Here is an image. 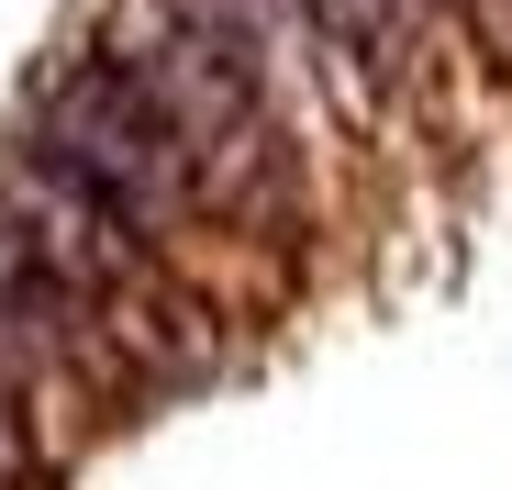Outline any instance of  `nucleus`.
<instances>
[{"label": "nucleus", "instance_id": "nucleus-6", "mask_svg": "<svg viewBox=\"0 0 512 490\" xmlns=\"http://www.w3.org/2000/svg\"><path fill=\"white\" fill-rule=\"evenodd\" d=\"M435 12H468V0H435Z\"/></svg>", "mask_w": 512, "mask_h": 490}, {"label": "nucleus", "instance_id": "nucleus-3", "mask_svg": "<svg viewBox=\"0 0 512 490\" xmlns=\"http://www.w3.org/2000/svg\"><path fill=\"white\" fill-rule=\"evenodd\" d=\"M23 145H45L67 179H90L134 234L167 245V257H190V234L212 223L179 123L145 101V78H134L112 45H67L56 67H34V90H23Z\"/></svg>", "mask_w": 512, "mask_h": 490}, {"label": "nucleus", "instance_id": "nucleus-1", "mask_svg": "<svg viewBox=\"0 0 512 490\" xmlns=\"http://www.w3.org/2000/svg\"><path fill=\"white\" fill-rule=\"evenodd\" d=\"M101 45L145 78V101L179 123L212 223H279L301 201L290 134L268 112V56H256V34L223 0H112Z\"/></svg>", "mask_w": 512, "mask_h": 490}, {"label": "nucleus", "instance_id": "nucleus-2", "mask_svg": "<svg viewBox=\"0 0 512 490\" xmlns=\"http://www.w3.org/2000/svg\"><path fill=\"white\" fill-rule=\"evenodd\" d=\"M0 223H12L34 257L90 301L112 335L134 346V368L145 379H190V368H212V301L179 279V257H167L156 234H134L90 179H67L45 145H0Z\"/></svg>", "mask_w": 512, "mask_h": 490}, {"label": "nucleus", "instance_id": "nucleus-4", "mask_svg": "<svg viewBox=\"0 0 512 490\" xmlns=\"http://www.w3.org/2000/svg\"><path fill=\"white\" fill-rule=\"evenodd\" d=\"M0 368H12V390L45 413V435H56L67 413H123L134 390H156V379L134 368V346L34 257L12 223H0Z\"/></svg>", "mask_w": 512, "mask_h": 490}, {"label": "nucleus", "instance_id": "nucleus-5", "mask_svg": "<svg viewBox=\"0 0 512 490\" xmlns=\"http://www.w3.org/2000/svg\"><path fill=\"white\" fill-rule=\"evenodd\" d=\"M0 490H56V435L12 390V368H0Z\"/></svg>", "mask_w": 512, "mask_h": 490}]
</instances>
